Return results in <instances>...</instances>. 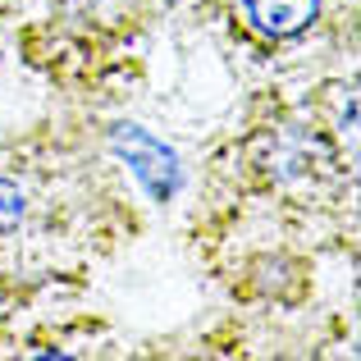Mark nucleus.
<instances>
[{
	"label": "nucleus",
	"instance_id": "f257e3e1",
	"mask_svg": "<svg viewBox=\"0 0 361 361\" xmlns=\"http://www.w3.org/2000/svg\"><path fill=\"white\" fill-rule=\"evenodd\" d=\"M115 151L133 165V174L151 188L156 197H169L178 188V165H174V151L165 142H156L151 133H142L137 123H119L115 128Z\"/></svg>",
	"mask_w": 361,
	"mask_h": 361
},
{
	"label": "nucleus",
	"instance_id": "f03ea898",
	"mask_svg": "<svg viewBox=\"0 0 361 361\" xmlns=\"http://www.w3.org/2000/svg\"><path fill=\"white\" fill-rule=\"evenodd\" d=\"M243 18L265 37H298L316 23L320 0H238Z\"/></svg>",
	"mask_w": 361,
	"mask_h": 361
},
{
	"label": "nucleus",
	"instance_id": "7ed1b4c3",
	"mask_svg": "<svg viewBox=\"0 0 361 361\" xmlns=\"http://www.w3.org/2000/svg\"><path fill=\"white\" fill-rule=\"evenodd\" d=\"M18 220H23V192L9 188V183H0V233H9Z\"/></svg>",
	"mask_w": 361,
	"mask_h": 361
}]
</instances>
